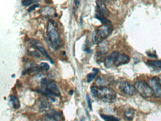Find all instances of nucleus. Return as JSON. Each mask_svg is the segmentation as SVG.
Listing matches in <instances>:
<instances>
[{"label": "nucleus", "instance_id": "1", "mask_svg": "<svg viewBox=\"0 0 161 121\" xmlns=\"http://www.w3.org/2000/svg\"><path fill=\"white\" fill-rule=\"evenodd\" d=\"M94 98L98 99L104 102L113 103L117 98V94L113 89L104 86H92L90 88Z\"/></svg>", "mask_w": 161, "mask_h": 121}, {"label": "nucleus", "instance_id": "2", "mask_svg": "<svg viewBox=\"0 0 161 121\" xmlns=\"http://www.w3.org/2000/svg\"><path fill=\"white\" fill-rule=\"evenodd\" d=\"M47 36L51 47L54 50H58L61 47L60 36L53 21H50L47 27Z\"/></svg>", "mask_w": 161, "mask_h": 121}, {"label": "nucleus", "instance_id": "3", "mask_svg": "<svg viewBox=\"0 0 161 121\" xmlns=\"http://www.w3.org/2000/svg\"><path fill=\"white\" fill-rule=\"evenodd\" d=\"M136 90L143 98H149L154 95V91L147 82L144 80L135 82L134 86Z\"/></svg>", "mask_w": 161, "mask_h": 121}, {"label": "nucleus", "instance_id": "4", "mask_svg": "<svg viewBox=\"0 0 161 121\" xmlns=\"http://www.w3.org/2000/svg\"><path fill=\"white\" fill-rule=\"evenodd\" d=\"M113 27L112 25H103L100 26L96 30H95L100 42L102 40L106 39V38L112 34L113 31Z\"/></svg>", "mask_w": 161, "mask_h": 121}, {"label": "nucleus", "instance_id": "5", "mask_svg": "<svg viewBox=\"0 0 161 121\" xmlns=\"http://www.w3.org/2000/svg\"><path fill=\"white\" fill-rule=\"evenodd\" d=\"M118 88L121 93L126 95L133 96L137 93V91L134 86L127 81L120 82L118 86Z\"/></svg>", "mask_w": 161, "mask_h": 121}, {"label": "nucleus", "instance_id": "6", "mask_svg": "<svg viewBox=\"0 0 161 121\" xmlns=\"http://www.w3.org/2000/svg\"><path fill=\"white\" fill-rule=\"evenodd\" d=\"M41 86L43 88L49 89L55 96H61V92L57 85L52 81L48 80L46 78L42 79L41 80Z\"/></svg>", "mask_w": 161, "mask_h": 121}, {"label": "nucleus", "instance_id": "7", "mask_svg": "<svg viewBox=\"0 0 161 121\" xmlns=\"http://www.w3.org/2000/svg\"><path fill=\"white\" fill-rule=\"evenodd\" d=\"M28 42L30 45H32L33 47L38 50L43 55H44V57H46L47 59L50 62L51 64H54V62L50 57V55L48 54L46 51L45 49V48H44L42 43L39 41L36 40V39L32 38V39H29L28 40Z\"/></svg>", "mask_w": 161, "mask_h": 121}, {"label": "nucleus", "instance_id": "8", "mask_svg": "<svg viewBox=\"0 0 161 121\" xmlns=\"http://www.w3.org/2000/svg\"><path fill=\"white\" fill-rule=\"evenodd\" d=\"M150 84L154 91V96L157 98H161V84L160 78L158 77H154L151 79Z\"/></svg>", "mask_w": 161, "mask_h": 121}, {"label": "nucleus", "instance_id": "9", "mask_svg": "<svg viewBox=\"0 0 161 121\" xmlns=\"http://www.w3.org/2000/svg\"><path fill=\"white\" fill-rule=\"evenodd\" d=\"M119 52L118 51L116 50L111 53L110 55H108L105 58L104 61V65L108 68H111L115 64L116 61L117 60L118 56L119 55Z\"/></svg>", "mask_w": 161, "mask_h": 121}, {"label": "nucleus", "instance_id": "10", "mask_svg": "<svg viewBox=\"0 0 161 121\" xmlns=\"http://www.w3.org/2000/svg\"><path fill=\"white\" fill-rule=\"evenodd\" d=\"M46 117L54 121H64L63 114L60 111H51V112L46 114Z\"/></svg>", "mask_w": 161, "mask_h": 121}, {"label": "nucleus", "instance_id": "11", "mask_svg": "<svg viewBox=\"0 0 161 121\" xmlns=\"http://www.w3.org/2000/svg\"><path fill=\"white\" fill-rule=\"evenodd\" d=\"M96 6L98 9L99 13H100L102 15L105 17L109 16V12L105 4H104L103 1H96Z\"/></svg>", "mask_w": 161, "mask_h": 121}, {"label": "nucleus", "instance_id": "12", "mask_svg": "<svg viewBox=\"0 0 161 121\" xmlns=\"http://www.w3.org/2000/svg\"><path fill=\"white\" fill-rule=\"evenodd\" d=\"M130 61V58L128 55L125 54H121L118 56L115 62V65L116 66H120L121 65L128 64Z\"/></svg>", "mask_w": 161, "mask_h": 121}, {"label": "nucleus", "instance_id": "13", "mask_svg": "<svg viewBox=\"0 0 161 121\" xmlns=\"http://www.w3.org/2000/svg\"><path fill=\"white\" fill-rule=\"evenodd\" d=\"M95 18L99 20L103 25H108L112 23L111 20H109L108 19H107L105 17L102 15L98 12H97L95 15Z\"/></svg>", "mask_w": 161, "mask_h": 121}, {"label": "nucleus", "instance_id": "14", "mask_svg": "<svg viewBox=\"0 0 161 121\" xmlns=\"http://www.w3.org/2000/svg\"><path fill=\"white\" fill-rule=\"evenodd\" d=\"M9 100H10V102L12 103L13 108H15L16 109H18L20 107V102L19 99L17 97L15 96L11 95L9 96Z\"/></svg>", "mask_w": 161, "mask_h": 121}, {"label": "nucleus", "instance_id": "15", "mask_svg": "<svg viewBox=\"0 0 161 121\" xmlns=\"http://www.w3.org/2000/svg\"><path fill=\"white\" fill-rule=\"evenodd\" d=\"M93 72L89 73L86 75V79H87V82L88 83H89V82L92 81L94 79L96 78V76L98 72H99V70L94 68L93 69Z\"/></svg>", "mask_w": 161, "mask_h": 121}, {"label": "nucleus", "instance_id": "16", "mask_svg": "<svg viewBox=\"0 0 161 121\" xmlns=\"http://www.w3.org/2000/svg\"><path fill=\"white\" fill-rule=\"evenodd\" d=\"M147 64L149 66L155 67L157 68L161 69V60H148Z\"/></svg>", "mask_w": 161, "mask_h": 121}, {"label": "nucleus", "instance_id": "17", "mask_svg": "<svg viewBox=\"0 0 161 121\" xmlns=\"http://www.w3.org/2000/svg\"><path fill=\"white\" fill-rule=\"evenodd\" d=\"M101 117L102 119L105 121H120V119L116 117L113 115H107V114H100Z\"/></svg>", "mask_w": 161, "mask_h": 121}, {"label": "nucleus", "instance_id": "18", "mask_svg": "<svg viewBox=\"0 0 161 121\" xmlns=\"http://www.w3.org/2000/svg\"><path fill=\"white\" fill-rule=\"evenodd\" d=\"M124 116L126 119L128 121H131L134 117V111L132 109L128 110L124 113Z\"/></svg>", "mask_w": 161, "mask_h": 121}, {"label": "nucleus", "instance_id": "19", "mask_svg": "<svg viewBox=\"0 0 161 121\" xmlns=\"http://www.w3.org/2000/svg\"><path fill=\"white\" fill-rule=\"evenodd\" d=\"M41 12L44 15H51V14H54L53 9L49 7H44L43 8L41 9Z\"/></svg>", "mask_w": 161, "mask_h": 121}, {"label": "nucleus", "instance_id": "20", "mask_svg": "<svg viewBox=\"0 0 161 121\" xmlns=\"http://www.w3.org/2000/svg\"><path fill=\"white\" fill-rule=\"evenodd\" d=\"M40 107L41 109L45 110L50 107V103L47 101H42Z\"/></svg>", "mask_w": 161, "mask_h": 121}, {"label": "nucleus", "instance_id": "21", "mask_svg": "<svg viewBox=\"0 0 161 121\" xmlns=\"http://www.w3.org/2000/svg\"><path fill=\"white\" fill-rule=\"evenodd\" d=\"M40 68L43 71H47L50 69V66L46 62H41L40 64Z\"/></svg>", "mask_w": 161, "mask_h": 121}, {"label": "nucleus", "instance_id": "22", "mask_svg": "<svg viewBox=\"0 0 161 121\" xmlns=\"http://www.w3.org/2000/svg\"><path fill=\"white\" fill-rule=\"evenodd\" d=\"M38 1H32V0H24L21 1L22 4L24 6H28L34 2H38Z\"/></svg>", "mask_w": 161, "mask_h": 121}, {"label": "nucleus", "instance_id": "23", "mask_svg": "<svg viewBox=\"0 0 161 121\" xmlns=\"http://www.w3.org/2000/svg\"><path fill=\"white\" fill-rule=\"evenodd\" d=\"M86 99L89 109L90 110H92V103H91V99H90V97H89V96L88 94H87L86 95Z\"/></svg>", "mask_w": 161, "mask_h": 121}, {"label": "nucleus", "instance_id": "24", "mask_svg": "<svg viewBox=\"0 0 161 121\" xmlns=\"http://www.w3.org/2000/svg\"><path fill=\"white\" fill-rule=\"evenodd\" d=\"M39 4H35L33 5L32 6H31L30 7H29V8L28 9V12H31L32 11L35 10L36 8H38V7H39Z\"/></svg>", "mask_w": 161, "mask_h": 121}, {"label": "nucleus", "instance_id": "25", "mask_svg": "<svg viewBox=\"0 0 161 121\" xmlns=\"http://www.w3.org/2000/svg\"><path fill=\"white\" fill-rule=\"evenodd\" d=\"M148 57H150L154 58H157V56L156 54V53H146Z\"/></svg>", "mask_w": 161, "mask_h": 121}, {"label": "nucleus", "instance_id": "26", "mask_svg": "<svg viewBox=\"0 0 161 121\" xmlns=\"http://www.w3.org/2000/svg\"><path fill=\"white\" fill-rule=\"evenodd\" d=\"M74 4H75L76 6H78V5H80V1H74Z\"/></svg>", "mask_w": 161, "mask_h": 121}, {"label": "nucleus", "instance_id": "27", "mask_svg": "<svg viewBox=\"0 0 161 121\" xmlns=\"http://www.w3.org/2000/svg\"><path fill=\"white\" fill-rule=\"evenodd\" d=\"M73 91H70L69 92V94H70V95H73Z\"/></svg>", "mask_w": 161, "mask_h": 121}, {"label": "nucleus", "instance_id": "28", "mask_svg": "<svg viewBox=\"0 0 161 121\" xmlns=\"http://www.w3.org/2000/svg\"><path fill=\"white\" fill-rule=\"evenodd\" d=\"M50 120H51L50 119H48V118H47L46 117V119L44 120L43 121H50Z\"/></svg>", "mask_w": 161, "mask_h": 121}, {"label": "nucleus", "instance_id": "29", "mask_svg": "<svg viewBox=\"0 0 161 121\" xmlns=\"http://www.w3.org/2000/svg\"><path fill=\"white\" fill-rule=\"evenodd\" d=\"M160 78V83H161V77H160V78Z\"/></svg>", "mask_w": 161, "mask_h": 121}, {"label": "nucleus", "instance_id": "30", "mask_svg": "<svg viewBox=\"0 0 161 121\" xmlns=\"http://www.w3.org/2000/svg\"><path fill=\"white\" fill-rule=\"evenodd\" d=\"M81 121H84V119H82L81 120Z\"/></svg>", "mask_w": 161, "mask_h": 121}]
</instances>
